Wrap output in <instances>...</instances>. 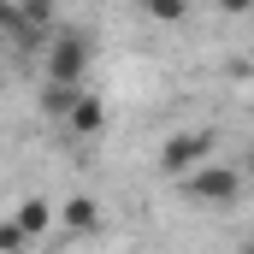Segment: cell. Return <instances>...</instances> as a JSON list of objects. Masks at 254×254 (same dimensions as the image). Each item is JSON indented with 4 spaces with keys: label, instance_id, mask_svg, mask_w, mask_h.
Returning a JSON list of instances; mask_svg holds the SVG:
<instances>
[{
    "label": "cell",
    "instance_id": "3957f363",
    "mask_svg": "<svg viewBox=\"0 0 254 254\" xmlns=\"http://www.w3.org/2000/svg\"><path fill=\"white\" fill-rule=\"evenodd\" d=\"M83 71H89V36L65 30L48 42V83L54 89H83Z\"/></svg>",
    "mask_w": 254,
    "mask_h": 254
},
{
    "label": "cell",
    "instance_id": "7a4b0ae2",
    "mask_svg": "<svg viewBox=\"0 0 254 254\" xmlns=\"http://www.w3.org/2000/svg\"><path fill=\"white\" fill-rule=\"evenodd\" d=\"M184 201H195V207H231V201H243V172L213 160V166H201V172L184 178Z\"/></svg>",
    "mask_w": 254,
    "mask_h": 254
},
{
    "label": "cell",
    "instance_id": "6da1fadb",
    "mask_svg": "<svg viewBox=\"0 0 254 254\" xmlns=\"http://www.w3.org/2000/svg\"><path fill=\"white\" fill-rule=\"evenodd\" d=\"M213 148H219V136H213V130H178V136H166V148H160V172L184 184L190 172L213 166Z\"/></svg>",
    "mask_w": 254,
    "mask_h": 254
},
{
    "label": "cell",
    "instance_id": "9c48e42d",
    "mask_svg": "<svg viewBox=\"0 0 254 254\" xmlns=\"http://www.w3.org/2000/svg\"><path fill=\"white\" fill-rule=\"evenodd\" d=\"M24 249H30V243H24V237L12 231V219H6V225H0V254H24Z\"/></svg>",
    "mask_w": 254,
    "mask_h": 254
},
{
    "label": "cell",
    "instance_id": "52a82bcc",
    "mask_svg": "<svg viewBox=\"0 0 254 254\" xmlns=\"http://www.w3.org/2000/svg\"><path fill=\"white\" fill-rule=\"evenodd\" d=\"M77 95H83V89H54V83H48V89H42V113L65 125V113H71V101H77Z\"/></svg>",
    "mask_w": 254,
    "mask_h": 254
},
{
    "label": "cell",
    "instance_id": "30bf717a",
    "mask_svg": "<svg viewBox=\"0 0 254 254\" xmlns=\"http://www.w3.org/2000/svg\"><path fill=\"white\" fill-rule=\"evenodd\" d=\"M237 254H254V249H249V243H243V249H237Z\"/></svg>",
    "mask_w": 254,
    "mask_h": 254
},
{
    "label": "cell",
    "instance_id": "277c9868",
    "mask_svg": "<svg viewBox=\"0 0 254 254\" xmlns=\"http://www.w3.org/2000/svg\"><path fill=\"white\" fill-rule=\"evenodd\" d=\"M101 125H107V101L101 95H77L71 113H65V130L71 136H101Z\"/></svg>",
    "mask_w": 254,
    "mask_h": 254
},
{
    "label": "cell",
    "instance_id": "5b68a950",
    "mask_svg": "<svg viewBox=\"0 0 254 254\" xmlns=\"http://www.w3.org/2000/svg\"><path fill=\"white\" fill-rule=\"evenodd\" d=\"M48 225H54V207L42 201V195H30L18 213H12V231L24 237V243H36V237H48Z\"/></svg>",
    "mask_w": 254,
    "mask_h": 254
},
{
    "label": "cell",
    "instance_id": "ba28073f",
    "mask_svg": "<svg viewBox=\"0 0 254 254\" xmlns=\"http://www.w3.org/2000/svg\"><path fill=\"white\" fill-rule=\"evenodd\" d=\"M142 12H148V18H154V24H178V18H184V12H190V6H184V0H148V6H142Z\"/></svg>",
    "mask_w": 254,
    "mask_h": 254
},
{
    "label": "cell",
    "instance_id": "8992f818",
    "mask_svg": "<svg viewBox=\"0 0 254 254\" xmlns=\"http://www.w3.org/2000/svg\"><path fill=\"white\" fill-rule=\"evenodd\" d=\"M60 219H65V231H71V237H95V231H101V207H95L89 195H71Z\"/></svg>",
    "mask_w": 254,
    "mask_h": 254
}]
</instances>
